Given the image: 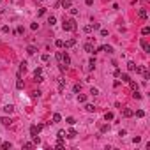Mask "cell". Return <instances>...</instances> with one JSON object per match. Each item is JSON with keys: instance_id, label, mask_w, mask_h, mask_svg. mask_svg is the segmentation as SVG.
<instances>
[{"instance_id": "6da1fadb", "label": "cell", "mask_w": 150, "mask_h": 150, "mask_svg": "<svg viewBox=\"0 0 150 150\" xmlns=\"http://www.w3.org/2000/svg\"><path fill=\"white\" fill-rule=\"evenodd\" d=\"M57 60H58V65L69 67V64H71V57L67 53H64V51H58V53H57Z\"/></svg>"}, {"instance_id": "7a4b0ae2", "label": "cell", "mask_w": 150, "mask_h": 150, "mask_svg": "<svg viewBox=\"0 0 150 150\" xmlns=\"http://www.w3.org/2000/svg\"><path fill=\"white\" fill-rule=\"evenodd\" d=\"M64 30H67V32H73V30H76V21L73 20V18H69V20H64Z\"/></svg>"}, {"instance_id": "3957f363", "label": "cell", "mask_w": 150, "mask_h": 150, "mask_svg": "<svg viewBox=\"0 0 150 150\" xmlns=\"http://www.w3.org/2000/svg\"><path fill=\"white\" fill-rule=\"evenodd\" d=\"M41 129H43V125H41V124H39V125H32V127H30V136H32V138L37 136Z\"/></svg>"}, {"instance_id": "277c9868", "label": "cell", "mask_w": 150, "mask_h": 150, "mask_svg": "<svg viewBox=\"0 0 150 150\" xmlns=\"http://www.w3.org/2000/svg\"><path fill=\"white\" fill-rule=\"evenodd\" d=\"M83 50L87 51V53H95V50H94V44H92V43H88V41H87V43H85Z\"/></svg>"}, {"instance_id": "5b68a950", "label": "cell", "mask_w": 150, "mask_h": 150, "mask_svg": "<svg viewBox=\"0 0 150 150\" xmlns=\"http://www.w3.org/2000/svg\"><path fill=\"white\" fill-rule=\"evenodd\" d=\"M122 115H124L125 118H129V117H133V115H134V111L129 110V108H124V110H122Z\"/></svg>"}, {"instance_id": "8992f818", "label": "cell", "mask_w": 150, "mask_h": 150, "mask_svg": "<svg viewBox=\"0 0 150 150\" xmlns=\"http://www.w3.org/2000/svg\"><path fill=\"white\" fill-rule=\"evenodd\" d=\"M60 5H62L64 9H71V7H73V2H71V0H62Z\"/></svg>"}, {"instance_id": "52a82bcc", "label": "cell", "mask_w": 150, "mask_h": 150, "mask_svg": "<svg viewBox=\"0 0 150 150\" xmlns=\"http://www.w3.org/2000/svg\"><path fill=\"white\" fill-rule=\"evenodd\" d=\"M138 16H140L141 20H147V18H148V13L145 9H140V11H138Z\"/></svg>"}, {"instance_id": "ba28073f", "label": "cell", "mask_w": 150, "mask_h": 150, "mask_svg": "<svg viewBox=\"0 0 150 150\" xmlns=\"http://www.w3.org/2000/svg\"><path fill=\"white\" fill-rule=\"evenodd\" d=\"M65 136L73 140V138H76V136H78V133H76V131H74V129H69V131H67V133H65Z\"/></svg>"}, {"instance_id": "9c48e42d", "label": "cell", "mask_w": 150, "mask_h": 150, "mask_svg": "<svg viewBox=\"0 0 150 150\" xmlns=\"http://www.w3.org/2000/svg\"><path fill=\"white\" fill-rule=\"evenodd\" d=\"M141 48H143V50L147 51V53H150V44H148L145 39H141Z\"/></svg>"}, {"instance_id": "30bf717a", "label": "cell", "mask_w": 150, "mask_h": 150, "mask_svg": "<svg viewBox=\"0 0 150 150\" xmlns=\"http://www.w3.org/2000/svg\"><path fill=\"white\" fill-rule=\"evenodd\" d=\"M64 87H65V80H64V78H58V90L60 92H64Z\"/></svg>"}, {"instance_id": "8fae6325", "label": "cell", "mask_w": 150, "mask_h": 150, "mask_svg": "<svg viewBox=\"0 0 150 150\" xmlns=\"http://www.w3.org/2000/svg\"><path fill=\"white\" fill-rule=\"evenodd\" d=\"M0 122H2L4 125H11V124H13V120H11L9 117H2V118H0Z\"/></svg>"}, {"instance_id": "7c38bea8", "label": "cell", "mask_w": 150, "mask_h": 150, "mask_svg": "<svg viewBox=\"0 0 150 150\" xmlns=\"http://www.w3.org/2000/svg\"><path fill=\"white\" fill-rule=\"evenodd\" d=\"M74 44H76V39H69L67 43H64V46H65V48H73Z\"/></svg>"}, {"instance_id": "4fadbf2b", "label": "cell", "mask_w": 150, "mask_h": 150, "mask_svg": "<svg viewBox=\"0 0 150 150\" xmlns=\"http://www.w3.org/2000/svg\"><path fill=\"white\" fill-rule=\"evenodd\" d=\"M13 145H11V141H4V143H0V148L2 150H7V148H11Z\"/></svg>"}, {"instance_id": "5bb4252c", "label": "cell", "mask_w": 150, "mask_h": 150, "mask_svg": "<svg viewBox=\"0 0 150 150\" xmlns=\"http://www.w3.org/2000/svg\"><path fill=\"white\" fill-rule=\"evenodd\" d=\"M4 111H5V113H13L14 106H13V104H7V106H4Z\"/></svg>"}, {"instance_id": "9a60e30c", "label": "cell", "mask_w": 150, "mask_h": 150, "mask_svg": "<svg viewBox=\"0 0 150 150\" xmlns=\"http://www.w3.org/2000/svg\"><path fill=\"white\" fill-rule=\"evenodd\" d=\"M127 69H129L131 73H133V71H136V69H138V65H136L134 62H129V64H127Z\"/></svg>"}, {"instance_id": "2e32d148", "label": "cell", "mask_w": 150, "mask_h": 150, "mask_svg": "<svg viewBox=\"0 0 150 150\" xmlns=\"http://www.w3.org/2000/svg\"><path fill=\"white\" fill-rule=\"evenodd\" d=\"M34 80H35V83H41V81H44L43 74H34Z\"/></svg>"}, {"instance_id": "e0dca14e", "label": "cell", "mask_w": 150, "mask_h": 150, "mask_svg": "<svg viewBox=\"0 0 150 150\" xmlns=\"http://www.w3.org/2000/svg\"><path fill=\"white\" fill-rule=\"evenodd\" d=\"M85 110H87L88 113H94V111H95V106H94V104H87V106H85Z\"/></svg>"}, {"instance_id": "ac0fdd59", "label": "cell", "mask_w": 150, "mask_h": 150, "mask_svg": "<svg viewBox=\"0 0 150 150\" xmlns=\"http://www.w3.org/2000/svg\"><path fill=\"white\" fill-rule=\"evenodd\" d=\"M62 120V117H60V113H53V124H57Z\"/></svg>"}, {"instance_id": "d6986e66", "label": "cell", "mask_w": 150, "mask_h": 150, "mask_svg": "<svg viewBox=\"0 0 150 150\" xmlns=\"http://www.w3.org/2000/svg\"><path fill=\"white\" fill-rule=\"evenodd\" d=\"M25 71H27V62H21V64H20V74L25 73Z\"/></svg>"}, {"instance_id": "ffe728a7", "label": "cell", "mask_w": 150, "mask_h": 150, "mask_svg": "<svg viewBox=\"0 0 150 150\" xmlns=\"http://www.w3.org/2000/svg\"><path fill=\"white\" fill-rule=\"evenodd\" d=\"M57 138H58V140H64V138H65V131H62V129H60L58 133H57Z\"/></svg>"}, {"instance_id": "44dd1931", "label": "cell", "mask_w": 150, "mask_h": 150, "mask_svg": "<svg viewBox=\"0 0 150 150\" xmlns=\"http://www.w3.org/2000/svg\"><path fill=\"white\" fill-rule=\"evenodd\" d=\"M87 101V95H83V94H78V103H85Z\"/></svg>"}, {"instance_id": "7402d4cb", "label": "cell", "mask_w": 150, "mask_h": 150, "mask_svg": "<svg viewBox=\"0 0 150 150\" xmlns=\"http://www.w3.org/2000/svg\"><path fill=\"white\" fill-rule=\"evenodd\" d=\"M48 23H50L51 27H53V25L57 23V18H55V16H50V18H48Z\"/></svg>"}, {"instance_id": "603a6c76", "label": "cell", "mask_w": 150, "mask_h": 150, "mask_svg": "<svg viewBox=\"0 0 150 150\" xmlns=\"http://www.w3.org/2000/svg\"><path fill=\"white\" fill-rule=\"evenodd\" d=\"M120 78H122V81H124V83H129V81H131L129 74H122V76H120Z\"/></svg>"}, {"instance_id": "cb8c5ba5", "label": "cell", "mask_w": 150, "mask_h": 150, "mask_svg": "<svg viewBox=\"0 0 150 150\" xmlns=\"http://www.w3.org/2000/svg\"><path fill=\"white\" fill-rule=\"evenodd\" d=\"M101 48H103V51H108V53H113V48H111V46H108V44H106V46H101Z\"/></svg>"}, {"instance_id": "d4e9b609", "label": "cell", "mask_w": 150, "mask_h": 150, "mask_svg": "<svg viewBox=\"0 0 150 150\" xmlns=\"http://www.w3.org/2000/svg\"><path fill=\"white\" fill-rule=\"evenodd\" d=\"M88 67H90V69H94V67H95V58H94V57L88 60Z\"/></svg>"}, {"instance_id": "484cf974", "label": "cell", "mask_w": 150, "mask_h": 150, "mask_svg": "<svg viewBox=\"0 0 150 150\" xmlns=\"http://www.w3.org/2000/svg\"><path fill=\"white\" fill-rule=\"evenodd\" d=\"M65 122L69 124V125H74V124H76V120H74L73 117H67V118H65Z\"/></svg>"}, {"instance_id": "4316f807", "label": "cell", "mask_w": 150, "mask_h": 150, "mask_svg": "<svg viewBox=\"0 0 150 150\" xmlns=\"http://www.w3.org/2000/svg\"><path fill=\"white\" fill-rule=\"evenodd\" d=\"M141 34H143V35H148L150 34V27H143L141 28Z\"/></svg>"}, {"instance_id": "83f0119b", "label": "cell", "mask_w": 150, "mask_h": 150, "mask_svg": "<svg viewBox=\"0 0 150 150\" xmlns=\"http://www.w3.org/2000/svg\"><path fill=\"white\" fill-rule=\"evenodd\" d=\"M133 97L134 99H141V94L138 92V90H133Z\"/></svg>"}, {"instance_id": "f1b7e54d", "label": "cell", "mask_w": 150, "mask_h": 150, "mask_svg": "<svg viewBox=\"0 0 150 150\" xmlns=\"http://www.w3.org/2000/svg\"><path fill=\"white\" fill-rule=\"evenodd\" d=\"M55 46H57V48H64V41L57 39V41H55Z\"/></svg>"}, {"instance_id": "f546056e", "label": "cell", "mask_w": 150, "mask_h": 150, "mask_svg": "<svg viewBox=\"0 0 150 150\" xmlns=\"http://www.w3.org/2000/svg\"><path fill=\"white\" fill-rule=\"evenodd\" d=\"M27 51H28V55H34V53H35V48H34V46H28Z\"/></svg>"}, {"instance_id": "4dcf8cb0", "label": "cell", "mask_w": 150, "mask_h": 150, "mask_svg": "<svg viewBox=\"0 0 150 150\" xmlns=\"http://www.w3.org/2000/svg\"><path fill=\"white\" fill-rule=\"evenodd\" d=\"M73 90H74V92L78 94V92H80V90H81V85H80V83H76V85H74V87H73Z\"/></svg>"}, {"instance_id": "1f68e13d", "label": "cell", "mask_w": 150, "mask_h": 150, "mask_svg": "<svg viewBox=\"0 0 150 150\" xmlns=\"http://www.w3.org/2000/svg\"><path fill=\"white\" fill-rule=\"evenodd\" d=\"M129 85H131V88H133V90H138V83H134L133 80L129 81Z\"/></svg>"}, {"instance_id": "d6a6232c", "label": "cell", "mask_w": 150, "mask_h": 150, "mask_svg": "<svg viewBox=\"0 0 150 150\" xmlns=\"http://www.w3.org/2000/svg\"><path fill=\"white\" fill-rule=\"evenodd\" d=\"M136 117H140V118L145 117V111H143V110H138V111H136Z\"/></svg>"}, {"instance_id": "836d02e7", "label": "cell", "mask_w": 150, "mask_h": 150, "mask_svg": "<svg viewBox=\"0 0 150 150\" xmlns=\"http://www.w3.org/2000/svg\"><path fill=\"white\" fill-rule=\"evenodd\" d=\"M104 118H106V120H113V113H110V111H108V113L104 115Z\"/></svg>"}, {"instance_id": "e575fe53", "label": "cell", "mask_w": 150, "mask_h": 150, "mask_svg": "<svg viewBox=\"0 0 150 150\" xmlns=\"http://www.w3.org/2000/svg\"><path fill=\"white\" fill-rule=\"evenodd\" d=\"M41 60H43V62H48V60H50V55H48V53H44L43 57H41Z\"/></svg>"}, {"instance_id": "d590c367", "label": "cell", "mask_w": 150, "mask_h": 150, "mask_svg": "<svg viewBox=\"0 0 150 150\" xmlns=\"http://www.w3.org/2000/svg\"><path fill=\"white\" fill-rule=\"evenodd\" d=\"M57 148H64V140H58L57 141Z\"/></svg>"}, {"instance_id": "8d00e7d4", "label": "cell", "mask_w": 150, "mask_h": 150, "mask_svg": "<svg viewBox=\"0 0 150 150\" xmlns=\"http://www.w3.org/2000/svg\"><path fill=\"white\" fill-rule=\"evenodd\" d=\"M90 94H92V95H99V90L97 88H90Z\"/></svg>"}, {"instance_id": "74e56055", "label": "cell", "mask_w": 150, "mask_h": 150, "mask_svg": "<svg viewBox=\"0 0 150 150\" xmlns=\"http://www.w3.org/2000/svg\"><path fill=\"white\" fill-rule=\"evenodd\" d=\"M101 35H103V37H108V30L106 28H101Z\"/></svg>"}, {"instance_id": "f35d334b", "label": "cell", "mask_w": 150, "mask_h": 150, "mask_svg": "<svg viewBox=\"0 0 150 150\" xmlns=\"http://www.w3.org/2000/svg\"><path fill=\"white\" fill-rule=\"evenodd\" d=\"M83 30H85V32H87V34H90V32H92V25H87V27H85Z\"/></svg>"}, {"instance_id": "ab89813d", "label": "cell", "mask_w": 150, "mask_h": 150, "mask_svg": "<svg viewBox=\"0 0 150 150\" xmlns=\"http://www.w3.org/2000/svg\"><path fill=\"white\" fill-rule=\"evenodd\" d=\"M99 28H101L99 23H92V30H99Z\"/></svg>"}, {"instance_id": "60d3db41", "label": "cell", "mask_w": 150, "mask_h": 150, "mask_svg": "<svg viewBox=\"0 0 150 150\" xmlns=\"http://www.w3.org/2000/svg\"><path fill=\"white\" fill-rule=\"evenodd\" d=\"M34 74H43V67H37V69L34 71Z\"/></svg>"}, {"instance_id": "b9f144b4", "label": "cell", "mask_w": 150, "mask_h": 150, "mask_svg": "<svg viewBox=\"0 0 150 150\" xmlns=\"http://www.w3.org/2000/svg\"><path fill=\"white\" fill-rule=\"evenodd\" d=\"M106 131H110V125H103L101 127V133H106Z\"/></svg>"}, {"instance_id": "7bdbcfd3", "label": "cell", "mask_w": 150, "mask_h": 150, "mask_svg": "<svg viewBox=\"0 0 150 150\" xmlns=\"http://www.w3.org/2000/svg\"><path fill=\"white\" fill-rule=\"evenodd\" d=\"M71 14H73V16H76V14H78V9H74V7H71Z\"/></svg>"}, {"instance_id": "ee69618b", "label": "cell", "mask_w": 150, "mask_h": 150, "mask_svg": "<svg viewBox=\"0 0 150 150\" xmlns=\"http://www.w3.org/2000/svg\"><path fill=\"white\" fill-rule=\"evenodd\" d=\"M16 87H18V88H23V81H21V80H18V83H16Z\"/></svg>"}, {"instance_id": "f6af8a7d", "label": "cell", "mask_w": 150, "mask_h": 150, "mask_svg": "<svg viewBox=\"0 0 150 150\" xmlns=\"http://www.w3.org/2000/svg\"><path fill=\"white\" fill-rule=\"evenodd\" d=\"M41 94H43L41 90H35V92H34V97H41Z\"/></svg>"}, {"instance_id": "bcb514c9", "label": "cell", "mask_w": 150, "mask_h": 150, "mask_svg": "<svg viewBox=\"0 0 150 150\" xmlns=\"http://www.w3.org/2000/svg\"><path fill=\"white\" fill-rule=\"evenodd\" d=\"M44 13H46V9H44V7H41V9H39V16H43Z\"/></svg>"}, {"instance_id": "7dc6e473", "label": "cell", "mask_w": 150, "mask_h": 150, "mask_svg": "<svg viewBox=\"0 0 150 150\" xmlns=\"http://www.w3.org/2000/svg\"><path fill=\"white\" fill-rule=\"evenodd\" d=\"M23 147L25 148H32V143H28V141H27V143H23Z\"/></svg>"}, {"instance_id": "c3c4849f", "label": "cell", "mask_w": 150, "mask_h": 150, "mask_svg": "<svg viewBox=\"0 0 150 150\" xmlns=\"http://www.w3.org/2000/svg\"><path fill=\"white\" fill-rule=\"evenodd\" d=\"M85 4H87V5H92V4H94V0H85Z\"/></svg>"}, {"instance_id": "681fc988", "label": "cell", "mask_w": 150, "mask_h": 150, "mask_svg": "<svg viewBox=\"0 0 150 150\" xmlns=\"http://www.w3.org/2000/svg\"><path fill=\"white\" fill-rule=\"evenodd\" d=\"M2 13H4V9H2V7H0V14H2Z\"/></svg>"}, {"instance_id": "f907efd6", "label": "cell", "mask_w": 150, "mask_h": 150, "mask_svg": "<svg viewBox=\"0 0 150 150\" xmlns=\"http://www.w3.org/2000/svg\"><path fill=\"white\" fill-rule=\"evenodd\" d=\"M41 2H43V0H41Z\"/></svg>"}]
</instances>
